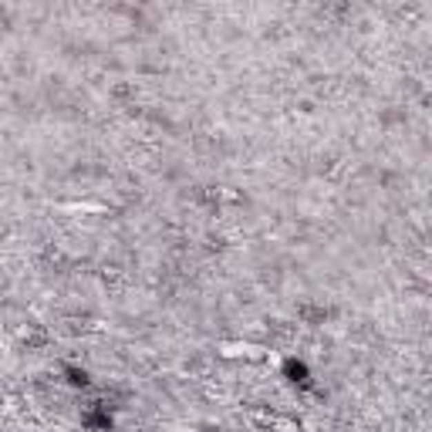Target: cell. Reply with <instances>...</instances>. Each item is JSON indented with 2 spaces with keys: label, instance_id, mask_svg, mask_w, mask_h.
<instances>
[{
  "label": "cell",
  "instance_id": "cell-3",
  "mask_svg": "<svg viewBox=\"0 0 432 432\" xmlns=\"http://www.w3.org/2000/svg\"><path fill=\"white\" fill-rule=\"evenodd\" d=\"M61 375H64V382H68L71 389H88V382H92L88 369H81V365H64Z\"/></svg>",
  "mask_w": 432,
  "mask_h": 432
},
{
  "label": "cell",
  "instance_id": "cell-1",
  "mask_svg": "<svg viewBox=\"0 0 432 432\" xmlns=\"http://www.w3.org/2000/svg\"><path fill=\"white\" fill-rule=\"evenodd\" d=\"M81 426L92 432H112L115 426V419H112V412H108V405H101V402H95L92 409L81 415Z\"/></svg>",
  "mask_w": 432,
  "mask_h": 432
},
{
  "label": "cell",
  "instance_id": "cell-2",
  "mask_svg": "<svg viewBox=\"0 0 432 432\" xmlns=\"http://www.w3.org/2000/svg\"><path fill=\"white\" fill-rule=\"evenodd\" d=\"M280 375H284L291 385H297V389H308L311 385V369L301 358H287V362L280 365Z\"/></svg>",
  "mask_w": 432,
  "mask_h": 432
}]
</instances>
